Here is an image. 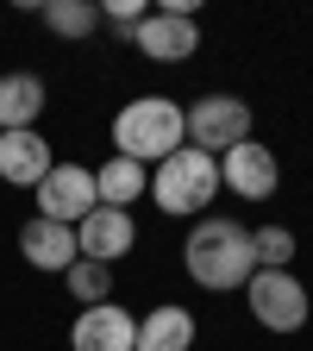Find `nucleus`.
Masks as SVG:
<instances>
[{"label":"nucleus","instance_id":"1","mask_svg":"<svg viewBox=\"0 0 313 351\" xmlns=\"http://www.w3.org/2000/svg\"><path fill=\"white\" fill-rule=\"evenodd\" d=\"M182 270L213 289V295H232L257 276V257H251V232L226 213H201L188 226V245H182Z\"/></svg>","mask_w":313,"mask_h":351},{"label":"nucleus","instance_id":"16","mask_svg":"<svg viewBox=\"0 0 313 351\" xmlns=\"http://www.w3.org/2000/svg\"><path fill=\"white\" fill-rule=\"evenodd\" d=\"M63 289H69V301H82V307H101V301H113V263L75 257L69 270H63Z\"/></svg>","mask_w":313,"mask_h":351},{"label":"nucleus","instance_id":"15","mask_svg":"<svg viewBox=\"0 0 313 351\" xmlns=\"http://www.w3.org/2000/svg\"><path fill=\"white\" fill-rule=\"evenodd\" d=\"M132 351H195V314L188 307H151L138 320V345Z\"/></svg>","mask_w":313,"mask_h":351},{"label":"nucleus","instance_id":"17","mask_svg":"<svg viewBox=\"0 0 313 351\" xmlns=\"http://www.w3.org/2000/svg\"><path fill=\"white\" fill-rule=\"evenodd\" d=\"M44 25H51L57 38H88L101 25V7L95 0H51V7H44Z\"/></svg>","mask_w":313,"mask_h":351},{"label":"nucleus","instance_id":"7","mask_svg":"<svg viewBox=\"0 0 313 351\" xmlns=\"http://www.w3.org/2000/svg\"><path fill=\"white\" fill-rule=\"evenodd\" d=\"M276 182H282V163L257 138H245V145H232L226 157H219V189H232L238 201H270Z\"/></svg>","mask_w":313,"mask_h":351},{"label":"nucleus","instance_id":"2","mask_svg":"<svg viewBox=\"0 0 313 351\" xmlns=\"http://www.w3.org/2000/svg\"><path fill=\"white\" fill-rule=\"evenodd\" d=\"M188 145V107L169 101V95H138L113 113V157H132L157 169L163 157H175Z\"/></svg>","mask_w":313,"mask_h":351},{"label":"nucleus","instance_id":"11","mask_svg":"<svg viewBox=\"0 0 313 351\" xmlns=\"http://www.w3.org/2000/svg\"><path fill=\"white\" fill-rule=\"evenodd\" d=\"M51 176V138L32 125V132H0V182L13 189H38Z\"/></svg>","mask_w":313,"mask_h":351},{"label":"nucleus","instance_id":"14","mask_svg":"<svg viewBox=\"0 0 313 351\" xmlns=\"http://www.w3.org/2000/svg\"><path fill=\"white\" fill-rule=\"evenodd\" d=\"M95 189H101V207L132 213V201H145V195H151V169H145V163H132V157H107V163L95 169Z\"/></svg>","mask_w":313,"mask_h":351},{"label":"nucleus","instance_id":"4","mask_svg":"<svg viewBox=\"0 0 313 351\" xmlns=\"http://www.w3.org/2000/svg\"><path fill=\"white\" fill-rule=\"evenodd\" d=\"M245 301H251V320L270 326V332H301L313 301H307V282L295 270H257L245 282Z\"/></svg>","mask_w":313,"mask_h":351},{"label":"nucleus","instance_id":"8","mask_svg":"<svg viewBox=\"0 0 313 351\" xmlns=\"http://www.w3.org/2000/svg\"><path fill=\"white\" fill-rule=\"evenodd\" d=\"M69 345L75 351H132V345H138V314H125L119 301L82 307L75 326H69Z\"/></svg>","mask_w":313,"mask_h":351},{"label":"nucleus","instance_id":"5","mask_svg":"<svg viewBox=\"0 0 313 351\" xmlns=\"http://www.w3.org/2000/svg\"><path fill=\"white\" fill-rule=\"evenodd\" d=\"M245 138H251V101H238V95H201L188 107V145L195 151L226 157Z\"/></svg>","mask_w":313,"mask_h":351},{"label":"nucleus","instance_id":"10","mask_svg":"<svg viewBox=\"0 0 313 351\" xmlns=\"http://www.w3.org/2000/svg\"><path fill=\"white\" fill-rule=\"evenodd\" d=\"M19 257L32 263V270H51V276H63L69 263L82 257V245H75V226H57V219H25L19 226Z\"/></svg>","mask_w":313,"mask_h":351},{"label":"nucleus","instance_id":"6","mask_svg":"<svg viewBox=\"0 0 313 351\" xmlns=\"http://www.w3.org/2000/svg\"><path fill=\"white\" fill-rule=\"evenodd\" d=\"M32 195H38V219H57V226H82L101 207V189H95V169L88 163H51V176Z\"/></svg>","mask_w":313,"mask_h":351},{"label":"nucleus","instance_id":"3","mask_svg":"<svg viewBox=\"0 0 313 351\" xmlns=\"http://www.w3.org/2000/svg\"><path fill=\"white\" fill-rule=\"evenodd\" d=\"M213 195H219V157H207L195 145H182L175 157H163L151 169V201L169 219H201Z\"/></svg>","mask_w":313,"mask_h":351},{"label":"nucleus","instance_id":"18","mask_svg":"<svg viewBox=\"0 0 313 351\" xmlns=\"http://www.w3.org/2000/svg\"><path fill=\"white\" fill-rule=\"evenodd\" d=\"M251 257H257V270H288L295 263V232L288 226H257L251 232Z\"/></svg>","mask_w":313,"mask_h":351},{"label":"nucleus","instance_id":"9","mask_svg":"<svg viewBox=\"0 0 313 351\" xmlns=\"http://www.w3.org/2000/svg\"><path fill=\"white\" fill-rule=\"evenodd\" d=\"M132 44H138L151 63H188V57L201 51V25L182 19V13H163V7H157L138 32H132Z\"/></svg>","mask_w":313,"mask_h":351},{"label":"nucleus","instance_id":"12","mask_svg":"<svg viewBox=\"0 0 313 351\" xmlns=\"http://www.w3.org/2000/svg\"><path fill=\"white\" fill-rule=\"evenodd\" d=\"M75 245H82V257H95V263H119L132 245H138V226H132V213H119V207H95L75 226Z\"/></svg>","mask_w":313,"mask_h":351},{"label":"nucleus","instance_id":"13","mask_svg":"<svg viewBox=\"0 0 313 351\" xmlns=\"http://www.w3.org/2000/svg\"><path fill=\"white\" fill-rule=\"evenodd\" d=\"M44 107H51L44 75H32V69H7L0 75V132H32Z\"/></svg>","mask_w":313,"mask_h":351}]
</instances>
